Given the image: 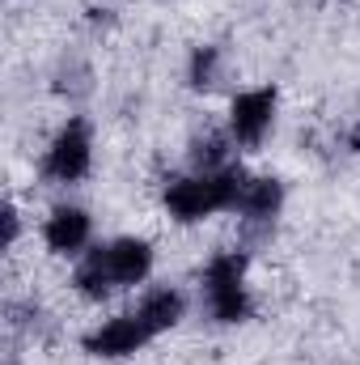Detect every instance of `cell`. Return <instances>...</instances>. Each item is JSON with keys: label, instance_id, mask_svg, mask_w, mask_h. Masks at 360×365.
<instances>
[{"label": "cell", "instance_id": "1", "mask_svg": "<svg viewBox=\"0 0 360 365\" xmlns=\"http://www.w3.org/2000/svg\"><path fill=\"white\" fill-rule=\"evenodd\" d=\"M149 272H153V242H144V238H115V242H102V247L81 255V264L73 272V289L85 302H106L119 289L144 284Z\"/></svg>", "mask_w": 360, "mask_h": 365}, {"label": "cell", "instance_id": "2", "mask_svg": "<svg viewBox=\"0 0 360 365\" xmlns=\"http://www.w3.org/2000/svg\"><path fill=\"white\" fill-rule=\"evenodd\" d=\"M246 182H250V175L242 166L170 179L166 182V212L174 221H182V225H195V221L216 217V212H238V200H242Z\"/></svg>", "mask_w": 360, "mask_h": 365}, {"label": "cell", "instance_id": "3", "mask_svg": "<svg viewBox=\"0 0 360 365\" xmlns=\"http://www.w3.org/2000/svg\"><path fill=\"white\" fill-rule=\"evenodd\" d=\"M246 251H221L203 268V310L212 323H246L250 319V293H246Z\"/></svg>", "mask_w": 360, "mask_h": 365}, {"label": "cell", "instance_id": "4", "mask_svg": "<svg viewBox=\"0 0 360 365\" xmlns=\"http://www.w3.org/2000/svg\"><path fill=\"white\" fill-rule=\"evenodd\" d=\"M93 166V136L90 123L81 115H73L47 145L43 153V179L47 182H81Z\"/></svg>", "mask_w": 360, "mask_h": 365}, {"label": "cell", "instance_id": "5", "mask_svg": "<svg viewBox=\"0 0 360 365\" xmlns=\"http://www.w3.org/2000/svg\"><path fill=\"white\" fill-rule=\"evenodd\" d=\"M275 106H280V93L275 86H259V90H246L233 98L229 106V136L246 149H259L263 136L271 132L275 123Z\"/></svg>", "mask_w": 360, "mask_h": 365}, {"label": "cell", "instance_id": "6", "mask_svg": "<svg viewBox=\"0 0 360 365\" xmlns=\"http://www.w3.org/2000/svg\"><path fill=\"white\" fill-rule=\"evenodd\" d=\"M153 340V331L140 323V314H119V319H106L102 327H93L90 336L81 340L90 357H102V361H123V357H136L144 344Z\"/></svg>", "mask_w": 360, "mask_h": 365}, {"label": "cell", "instance_id": "7", "mask_svg": "<svg viewBox=\"0 0 360 365\" xmlns=\"http://www.w3.org/2000/svg\"><path fill=\"white\" fill-rule=\"evenodd\" d=\"M280 208H284V182L271 179V175L250 179L246 191H242V200H238V217H242V225L255 238H268L275 217H280Z\"/></svg>", "mask_w": 360, "mask_h": 365}, {"label": "cell", "instance_id": "8", "mask_svg": "<svg viewBox=\"0 0 360 365\" xmlns=\"http://www.w3.org/2000/svg\"><path fill=\"white\" fill-rule=\"evenodd\" d=\"M90 234H93L90 212L77 208V204H60L43 221V242H47L51 255H81L90 247Z\"/></svg>", "mask_w": 360, "mask_h": 365}, {"label": "cell", "instance_id": "9", "mask_svg": "<svg viewBox=\"0 0 360 365\" xmlns=\"http://www.w3.org/2000/svg\"><path fill=\"white\" fill-rule=\"evenodd\" d=\"M136 314H140V323L153 331V340L157 336H166V331H174L182 323V314H186V297H182L179 289H153L140 306H136Z\"/></svg>", "mask_w": 360, "mask_h": 365}, {"label": "cell", "instance_id": "10", "mask_svg": "<svg viewBox=\"0 0 360 365\" xmlns=\"http://www.w3.org/2000/svg\"><path fill=\"white\" fill-rule=\"evenodd\" d=\"M229 140H233V136H221V132L195 136V140H191V166H195V175H212V170L233 166V162H229Z\"/></svg>", "mask_w": 360, "mask_h": 365}, {"label": "cell", "instance_id": "11", "mask_svg": "<svg viewBox=\"0 0 360 365\" xmlns=\"http://www.w3.org/2000/svg\"><path fill=\"white\" fill-rule=\"evenodd\" d=\"M221 47H212V43H203V47H195L191 51V60H186V86L195 93L203 90H216V81H221Z\"/></svg>", "mask_w": 360, "mask_h": 365}, {"label": "cell", "instance_id": "12", "mask_svg": "<svg viewBox=\"0 0 360 365\" xmlns=\"http://www.w3.org/2000/svg\"><path fill=\"white\" fill-rule=\"evenodd\" d=\"M17 234H21L17 208H13V204H4V242H9V247H17Z\"/></svg>", "mask_w": 360, "mask_h": 365}]
</instances>
